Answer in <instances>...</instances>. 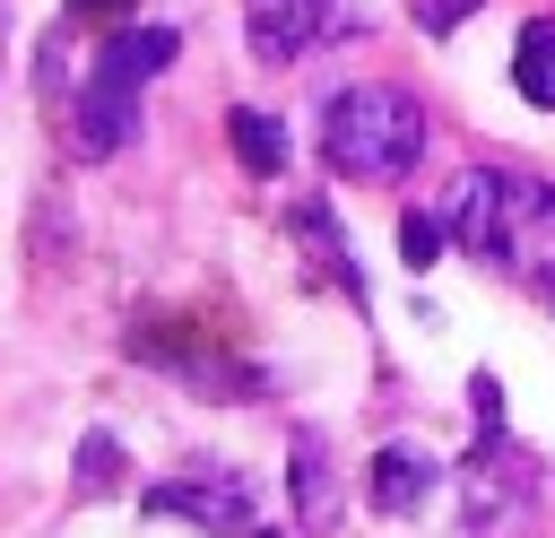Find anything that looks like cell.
<instances>
[{"instance_id":"obj_14","label":"cell","mask_w":555,"mask_h":538,"mask_svg":"<svg viewBox=\"0 0 555 538\" xmlns=\"http://www.w3.org/2000/svg\"><path fill=\"white\" fill-rule=\"evenodd\" d=\"M295 234H304V252H321V269H330L347 295H364V286H356V269H347V252H338V226H330V208H321V200H304V208H295Z\"/></svg>"},{"instance_id":"obj_4","label":"cell","mask_w":555,"mask_h":538,"mask_svg":"<svg viewBox=\"0 0 555 538\" xmlns=\"http://www.w3.org/2000/svg\"><path fill=\"white\" fill-rule=\"evenodd\" d=\"M130 130H139V87H130V78H104V69H87V87H78V113H69V139H78V156H121V148H130Z\"/></svg>"},{"instance_id":"obj_13","label":"cell","mask_w":555,"mask_h":538,"mask_svg":"<svg viewBox=\"0 0 555 538\" xmlns=\"http://www.w3.org/2000/svg\"><path fill=\"white\" fill-rule=\"evenodd\" d=\"M69 477H78V495H113V486L130 477V460H121V443L95 425V434H78V469H69Z\"/></svg>"},{"instance_id":"obj_15","label":"cell","mask_w":555,"mask_h":538,"mask_svg":"<svg viewBox=\"0 0 555 538\" xmlns=\"http://www.w3.org/2000/svg\"><path fill=\"white\" fill-rule=\"evenodd\" d=\"M442 243H451V226H442L434 208H408V217H399V260H408V269H434Z\"/></svg>"},{"instance_id":"obj_6","label":"cell","mask_w":555,"mask_h":538,"mask_svg":"<svg viewBox=\"0 0 555 538\" xmlns=\"http://www.w3.org/2000/svg\"><path fill=\"white\" fill-rule=\"evenodd\" d=\"M520 495H529V469H520V460H512V443L486 425V443H477V451H468V469H460V503H468V521H477V529H494Z\"/></svg>"},{"instance_id":"obj_12","label":"cell","mask_w":555,"mask_h":538,"mask_svg":"<svg viewBox=\"0 0 555 538\" xmlns=\"http://www.w3.org/2000/svg\"><path fill=\"white\" fill-rule=\"evenodd\" d=\"M225 139H234V156H243L251 174H286V130H278V113L234 104V113H225Z\"/></svg>"},{"instance_id":"obj_5","label":"cell","mask_w":555,"mask_h":538,"mask_svg":"<svg viewBox=\"0 0 555 538\" xmlns=\"http://www.w3.org/2000/svg\"><path fill=\"white\" fill-rule=\"evenodd\" d=\"M442 226H451V243H460L468 260H494V269H503V174H486V165L460 174Z\"/></svg>"},{"instance_id":"obj_10","label":"cell","mask_w":555,"mask_h":538,"mask_svg":"<svg viewBox=\"0 0 555 538\" xmlns=\"http://www.w3.org/2000/svg\"><path fill=\"white\" fill-rule=\"evenodd\" d=\"M182 61V26H113L104 43H95V69L104 78H130V87H147L156 69H173Z\"/></svg>"},{"instance_id":"obj_9","label":"cell","mask_w":555,"mask_h":538,"mask_svg":"<svg viewBox=\"0 0 555 538\" xmlns=\"http://www.w3.org/2000/svg\"><path fill=\"white\" fill-rule=\"evenodd\" d=\"M434 486H442V460H434V451H416V443H382V451H373V469H364L373 512H416Z\"/></svg>"},{"instance_id":"obj_17","label":"cell","mask_w":555,"mask_h":538,"mask_svg":"<svg viewBox=\"0 0 555 538\" xmlns=\"http://www.w3.org/2000/svg\"><path fill=\"white\" fill-rule=\"evenodd\" d=\"M69 17H78V26H121L130 0H69Z\"/></svg>"},{"instance_id":"obj_7","label":"cell","mask_w":555,"mask_h":538,"mask_svg":"<svg viewBox=\"0 0 555 538\" xmlns=\"http://www.w3.org/2000/svg\"><path fill=\"white\" fill-rule=\"evenodd\" d=\"M321 26H330V0H243V35L269 69H286L304 43H321Z\"/></svg>"},{"instance_id":"obj_11","label":"cell","mask_w":555,"mask_h":538,"mask_svg":"<svg viewBox=\"0 0 555 538\" xmlns=\"http://www.w3.org/2000/svg\"><path fill=\"white\" fill-rule=\"evenodd\" d=\"M512 78L538 113H555V17H529L520 43H512Z\"/></svg>"},{"instance_id":"obj_3","label":"cell","mask_w":555,"mask_h":538,"mask_svg":"<svg viewBox=\"0 0 555 538\" xmlns=\"http://www.w3.org/2000/svg\"><path fill=\"white\" fill-rule=\"evenodd\" d=\"M156 521H199V529H217V538H251L260 521H251V486H234V477H165V486H147L139 495Z\"/></svg>"},{"instance_id":"obj_2","label":"cell","mask_w":555,"mask_h":538,"mask_svg":"<svg viewBox=\"0 0 555 538\" xmlns=\"http://www.w3.org/2000/svg\"><path fill=\"white\" fill-rule=\"evenodd\" d=\"M503 269L555 286V191L538 174H503Z\"/></svg>"},{"instance_id":"obj_16","label":"cell","mask_w":555,"mask_h":538,"mask_svg":"<svg viewBox=\"0 0 555 538\" xmlns=\"http://www.w3.org/2000/svg\"><path fill=\"white\" fill-rule=\"evenodd\" d=\"M477 9H486V0H416V26H425V35H451V26L477 17Z\"/></svg>"},{"instance_id":"obj_1","label":"cell","mask_w":555,"mask_h":538,"mask_svg":"<svg viewBox=\"0 0 555 538\" xmlns=\"http://www.w3.org/2000/svg\"><path fill=\"white\" fill-rule=\"evenodd\" d=\"M321 156L347 182H399L425 156V104L408 87H347L321 113Z\"/></svg>"},{"instance_id":"obj_8","label":"cell","mask_w":555,"mask_h":538,"mask_svg":"<svg viewBox=\"0 0 555 538\" xmlns=\"http://www.w3.org/2000/svg\"><path fill=\"white\" fill-rule=\"evenodd\" d=\"M286 495H295V521H304L312 538L338 529V460H330L321 434H295V451H286Z\"/></svg>"},{"instance_id":"obj_18","label":"cell","mask_w":555,"mask_h":538,"mask_svg":"<svg viewBox=\"0 0 555 538\" xmlns=\"http://www.w3.org/2000/svg\"><path fill=\"white\" fill-rule=\"evenodd\" d=\"M251 538H278V529H251Z\"/></svg>"}]
</instances>
